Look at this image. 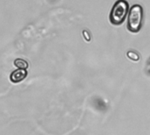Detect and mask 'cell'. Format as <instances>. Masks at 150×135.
<instances>
[{"instance_id": "obj_6", "label": "cell", "mask_w": 150, "mask_h": 135, "mask_svg": "<svg viewBox=\"0 0 150 135\" xmlns=\"http://www.w3.org/2000/svg\"><path fill=\"white\" fill-rule=\"evenodd\" d=\"M83 37H84V39H85V40H86V41H88V42H89V41L91 40L90 33H89L87 31H85V30H84V31L83 32Z\"/></svg>"}, {"instance_id": "obj_4", "label": "cell", "mask_w": 150, "mask_h": 135, "mask_svg": "<svg viewBox=\"0 0 150 135\" xmlns=\"http://www.w3.org/2000/svg\"><path fill=\"white\" fill-rule=\"evenodd\" d=\"M14 66L18 69H27L28 67H29V64L26 61L23 60V59H20V58H18L14 61Z\"/></svg>"}, {"instance_id": "obj_5", "label": "cell", "mask_w": 150, "mask_h": 135, "mask_svg": "<svg viewBox=\"0 0 150 135\" xmlns=\"http://www.w3.org/2000/svg\"><path fill=\"white\" fill-rule=\"evenodd\" d=\"M127 57H128L129 59H131V60H132V61H138L140 60V56H139V54H138L137 53H135V52L129 51V52H127Z\"/></svg>"}, {"instance_id": "obj_1", "label": "cell", "mask_w": 150, "mask_h": 135, "mask_svg": "<svg viewBox=\"0 0 150 135\" xmlns=\"http://www.w3.org/2000/svg\"><path fill=\"white\" fill-rule=\"evenodd\" d=\"M143 24V9L140 4H134L128 12L127 29L133 33H137L141 31Z\"/></svg>"}, {"instance_id": "obj_3", "label": "cell", "mask_w": 150, "mask_h": 135, "mask_svg": "<svg viewBox=\"0 0 150 135\" xmlns=\"http://www.w3.org/2000/svg\"><path fill=\"white\" fill-rule=\"evenodd\" d=\"M26 76H27V72L25 69H18L17 70L11 72V74L10 75V80L13 83H18L22 82Z\"/></svg>"}, {"instance_id": "obj_2", "label": "cell", "mask_w": 150, "mask_h": 135, "mask_svg": "<svg viewBox=\"0 0 150 135\" xmlns=\"http://www.w3.org/2000/svg\"><path fill=\"white\" fill-rule=\"evenodd\" d=\"M129 12V4L126 0H118L113 4L109 20L111 24L113 25H120Z\"/></svg>"}]
</instances>
